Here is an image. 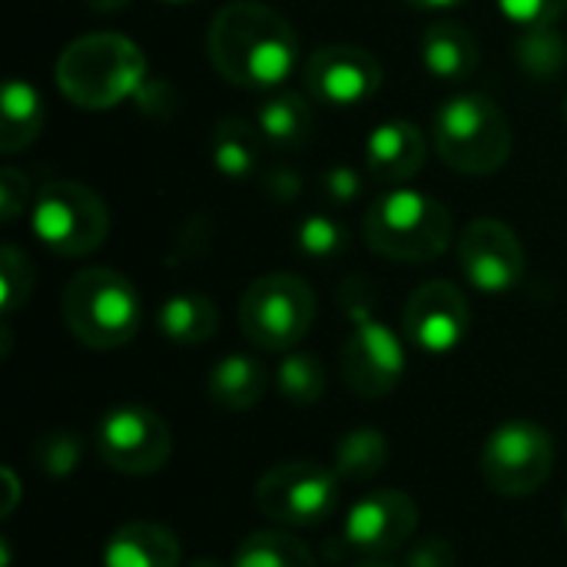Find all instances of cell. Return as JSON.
Wrapping results in <instances>:
<instances>
[{
	"mask_svg": "<svg viewBox=\"0 0 567 567\" xmlns=\"http://www.w3.org/2000/svg\"><path fill=\"white\" fill-rule=\"evenodd\" d=\"M206 53L233 86L272 90L296 70L299 37L276 7L259 0H229L209 20Z\"/></svg>",
	"mask_w": 567,
	"mask_h": 567,
	"instance_id": "1",
	"label": "cell"
},
{
	"mask_svg": "<svg viewBox=\"0 0 567 567\" xmlns=\"http://www.w3.org/2000/svg\"><path fill=\"white\" fill-rule=\"evenodd\" d=\"M146 83V56L123 33H86L63 47L56 86L80 110H113Z\"/></svg>",
	"mask_w": 567,
	"mask_h": 567,
	"instance_id": "2",
	"label": "cell"
},
{
	"mask_svg": "<svg viewBox=\"0 0 567 567\" xmlns=\"http://www.w3.org/2000/svg\"><path fill=\"white\" fill-rule=\"evenodd\" d=\"M339 302L352 319V336L342 346V379L359 399H385L405 375V349L399 336L375 316V292L362 276H349Z\"/></svg>",
	"mask_w": 567,
	"mask_h": 567,
	"instance_id": "3",
	"label": "cell"
},
{
	"mask_svg": "<svg viewBox=\"0 0 567 567\" xmlns=\"http://www.w3.org/2000/svg\"><path fill=\"white\" fill-rule=\"evenodd\" d=\"M512 123L485 93L449 96L432 120V143L445 166L465 176H492L512 156Z\"/></svg>",
	"mask_w": 567,
	"mask_h": 567,
	"instance_id": "4",
	"label": "cell"
},
{
	"mask_svg": "<svg viewBox=\"0 0 567 567\" xmlns=\"http://www.w3.org/2000/svg\"><path fill=\"white\" fill-rule=\"evenodd\" d=\"M365 243L392 262H429L452 246V213L429 193L392 186L365 213Z\"/></svg>",
	"mask_w": 567,
	"mask_h": 567,
	"instance_id": "5",
	"label": "cell"
},
{
	"mask_svg": "<svg viewBox=\"0 0 567 567\" xmlns=\"http://www.w3.org/2000/svg\"><path fill=\"white\" fill-rule=\"evenodd\" d=\"M63 322L86 349H123L140 332L136 286L106 266L83 269L63 289Z\"/></svg>",
	"mask_w": 567,
	"mask_h": 567,
	"instance_id": "6",
	"label": "cell"
},
{
	"mask_svg": "<svg viewBox=\"0 0 567 567\" xmlns=\"http://www.w3.org/2000/svg\"><path fill=\"white\" fill-rule=\"evenodd\" d=\"M316 322V292L296 272L259 276L239 302L243 336L266 352L296 349Z\"/></svg>",
	"mask_w": 567,
	"mask_h": 567,
	"instance_id": "7",
	"label": "cell"
},
{
	"mask_svg": "<svg viewBox=\"0 0 567 567\" xmlns=\"http://www.w3.org/2000/svg\"><path fill=\"white\" fill-rule=\"evenodd\" d=\"M33 236L56 256H90L110 236V209L83 183L56 179L40 186L30 213Z\"/></svg>",
	"mask_w": 567,
	"mask_h": 567,
	"instance_id": "8",
	"label": "cell"
},
{
	"mask_svg": "<svg viewBox=\"0 0 567 567\" xmlns=\"http://www.w3.org/2000/svg\"><path fill=\"white\" fill-rule=\"evenodd\" d=\"M555 468V439L548 429L528 419L498 425L482 449V482L502 498L535 495Z\"/></svg>",
	"mask_w": 567,
	"mask_h": 567,
	"instance_id": "9",
	"label": "cell"
},
{
	"mask_svg": "<svg viewBox=\"0 0 567 567\" xmlns=\"http://www.w3.org/2000/svg\"><path fill=\"white\" fill-rule=\"evenodd\" d=\"M339 475L319 462H282L256 482V508L289 528H312L339 512Z\"/></svg>",
	"mask_w": 567,
	"mask_h": 567,
	"instance_id": "10",
	"label": "cell"
},
{
	"mask_svg": "<svg viewBox=\"0 0 567 567\" xmlns=\"http://www.w3.org/2000/svg\"><path fill=\"white\" fill-rule=\"evenodd\" d=\"M96 452L106 468L133 478H146L166 468L173 455V435L163 415L146 405H116L96 425Z\"/></svg>",
	"mask_w": 567,
	"mask_h": 567,
	"instance_id": "11",
	"label": "cell"
},
{
	"mask_svg": "<svg viewBox=\"0 0 567 567\" xmlns=\"http://www.w3.org/2000/svg\"><path fill=\"white\" fill-rule=\"evenodd\" d=\"M302 76L312 103L329 110H355L382 90L385 70L365 47L329 43L309 53Z\"/></svg>",
	"mask_w": 567,
	"mask_h": 567,
	"instance_id": "12",
	"label": "cell"
},
{
	"mask_svg": "<svg viewBox=\"0 0 567 567\" xmlns=\"http://www.w3.org/2000/svg\"><path fill=\"white\" fill-rule=\"evenodd\" d=\"M458 262L472 289L505 296L525 279V246L518 233L492 216L468 223L458 239Z\"/></svg>",
	"mask_w": 567,
	"mask_h": 567,
	"instance_id": "13",
	"label": "cell"
},
{
	"mask_svg": "<svg viewBox=\"0 0 567 567\" xmlns=\"http://www.w3.org/2000/svg\"><path fill=\"white\" fill-rule=\"evenodd\" d=\"M415 528H419L415 502L399 488H375L346 512L342 538L362 558H392L412 542Z\"/></svg>",
	"mask_w": 567,
	"mask_h": 567,
	"instance_id": "14",
	"label": "cell"
},
{
	"mask_svg": "<svg viewBox=\"0 0 567 567\" xmlns=\"http://www.w3.org/2000/svg\"><path fill=\"white\" fill-rule=\"evenodd\" d=\"M402 326L415 349L429 355H445L465 342L472 329V309L455 282L432 279L409 296Z\"/></svg>",
	"mask_w": 567,
	"mask_h": 567,
	"instance_id": "15",
	"label": "cell"
},
{
	"mask_svg": "<svg viewBox=\"0 0 567 567\" xmlns=\"http://www.w3.org/2000/svg\"><path fill=\"white\" fill-rule=\"evenodd\" d=\"M365 166L382 186H405L425 166V133L412 120H385L365 140Z\"/></svg>",
	"mask_w": 567,
	"mask_h": 567,
	"instance_id": "16",
	"label": "cell"
},
{
	"mask_svg": "<svg viewBox=\"0 0 567 567\" xmlns=\"http://www.w3.org/2000/svg\"><path fill=\"white\" fill-rule=\"evenodd\" d=\"M422 66L442 83H465L482 66L478 37L455 20H439L422 33Z\"/></svg>",
	"mask_w": 567,
	"mask_h": 567,
	"instance_id": "17",
	"label": "cell"
},
{
	"mask_svg": "<svg viewBox=\"0 0 567 567\" xmlns=\"http://www.w3.org/2000/svg\"><path fill=\"white\" fill-rule=\"evenodd\" d=\"M179 538L159 522H126L103 548V567H179Z\"/></svg>",
	"mask_w": 567,
	"mask_h": 567,
	"instance_id": "18",
	"label": "cell"
},
{
	"mask_svg": "<svg viewBox=\"0 0 567 567\" xmlns=\"http://www.w3.org/2000/svg\"><path fill=\"white\" fill-rule=\"evenodd\" d=\"M269 389V372L256 355L246 352H229L223 355L209 375H206V392L213 399V405H219L223 412H249L262 402Z\"/></svg>",
	"mask_w": 567,
	"mask_h": 567,
	"instance_id": "19",
	"label": "cell"
},
{
	"mask_svg": "<svg viewBox=\"0 0 567 567\" xmlns=\"http://www.w3.org/2000/svg\"><path fill=\"white\" fill-rule=\"evenodd\" d=\"M43 120L47 110L37 86L20 76H10L0 93V153L13 156L27 150L43 133Z\"/></svg>",
	"mask_w": 567,
	"mask_h": 567,
	"instance_id": "20",
	"label": "cell"
},
{
	"mask_svg": "<svg viewBox=\"0 0 567 567\" xmlns=\"http://www.w3.org/2000/svg\"><path fill=\"white\" fill-rule=\"evenodd\" d=\"M156 329L176 346H203L219 329V309L203 292H176L159 306Z\"/></svg>",
	"mask_w": 567,
	"mask_h": 567,
	"instance_id": "21",
	"label": "cell"
},
{
	"mask_svg": "<svg viewBox=\"0 0 567 567\" xmlns=\"http://www.w3.org/2000/svg\"><path fill=\"white\" fill-rule=\"evenodd\" d=\"M256 126L262 130V136L282 150H299L312 140L316 130V113H312V96L302 93H279L272 100H266L256 113Z\"/></svg>",
	"mask_w": 567,
	"mask_h": 567,
	"instance_id": "22",
	"label": "cell"
},
{
	"mask_svg": "<svg viewBox=\"0 0 567 567\" xmlns=\"http://www.w3.org/2000/svg\"><path fill=\"white\" fill-rule=\"evenodd\" d=\"M262 130L252 126L243 116H223L213 130L209 150H213V163L226 179H246L249 173H256L259 156H262Z\"/></svg>",
	"mask_w": 567,
	"mask_h": 567,
	"instance_id": "23",
	"label": "cell"
},
{
	"mask_svg": "<svg viewBox=\"0 0 567 567\" xmlns=\"http://www.w3.org/2000/svg\"><path fill=\"white\" fill-rule=\"evenodd\" d=\"M389 465V439L379 429H352L332 449V472L342 482H369Z\"/></svg>",
	"mask_w": 567,
	"mask_h": 567,
	"instance_id": "24",
	"label": "cell"
},
{
	"mask_svg": "<svg viewBox=\"0 0 567 567\" xmlns=\"http://www.w3.org/2000/svg\"><path fill=\"white\" fill-rule=\"evenodd\" d=\"M229 567H319L312 551L286 532H252L239 542Z\"/></svg>",
	"mask_w": 567,
	"mask_h": 567,
	"instance_id": "25",
	"label": "cell"
},
{
	"mask_svg": "<svg viewBox=\"0 0 567 567\" xmlns=\"http://www.w3.org/2000/svg\"><path fill=\"white\" fill-rule=\"evenodd\" d=\"M276 389L292 405H316L326 395V365L312 352H289L276 369Z\"/></svg>",
	"mask_w": 567,
	"mask_h": 567,
	"instance_id": "26",
	"label": "cell"
},
{
	"mask_svg": "<svg viewBox=\"0 0 567 567\" xmlns=\"http://www.w3.org/2000/svg\"><path fill=\"white\" fill-rule=\"evenodd\" d=\"M518 63L532 76H551L567 66V40L555 27L522 30L518 40Z\"/></svg>",
	"mask_w": 567,
	"mask_h": 567,
	"instance_id": "27",
	"label": "cell"
},
{
	"mask_svg": "<svg viewBox=\"0 0 567 567\" xmlns=\"http://www.w3.org/2000/svg\"><path fill=\"white\" fill-rule=\"evenodd\" d=\"M296 246L302 249V256L329 262L339 259L349 249V229L326 213H312L296 226Z\"/></svg>",
	"mask_w": 567,
	"mask_h": 567,
	"instance_id": "28",
	"label": "cell"
},
{
	"mask_svg": "<svg viewBox=\"0 0 567 567\" xmlns=\"http://www.w3.org/2000/svg\"><path fill=\"white\" fill-rule=\"evenodd\" d=\"M33 292V262L17 246L0 249V309L13 316Z\"/></svg>",
	"mask_w": 567,
	"mask_h": 567,
	"instance_id": "29",
	"label": "cell"
},
{
	"mask_svg": "<svg viewBox=\"0 0 567 567\" xmlns=\"http://www.w3.org/2000/svg\"><path fill=\"white\" fill-rule=\"evenodd\" d=\"M33 468L47 478H63L70 475L80 458H83V445L76 435L70 432H47L33 442Z\"/></svg>",
	"mask_w": 567,
	"mask_h": 567,
	"instance_id": "30",
	"label": "cell"
},
{
	"mask_svg": "<svg viewBox=\"0 0 567 567\" xmlns=\"http://www.w3.org/2000/svg\"><path fill=\"white\" fill-rule=\"evenodd\" d=\"M498 10L522 30H542L565 17L567 0H498Z\"/></svg>",
	"mask_w": 567,
	"mask_h": 567,
	"instance_id": "31",
	"label": "cell"
},
{
	"mask_svg": "<svg viewBox=\"0 0 567 567\" xmlns=\"http://www.w3.org/2000/svg\"><path fill=\"white\" fill-rule=\"evenodd\" d=\"M399 565L402 567H455L458 565V558H455L452 542H445V538H425V542L405 545V548H402Z\"/></svg>",
	"mask_w": 567,
	"mask_h": 567,
	"instance_id": "32",
	"label": "cell"
},
{
	"mask_svg": "<svg viewBox=\"0 0 567 567\" xmlns=\"http://www.w3.org/2000/svg\"><path fill=\"white\" fill-rule=\"evenodd\" d=\"M27 203H30V179L20 169L7 166L0 173V216H3V223H17L20 213H27Z\"/></svg>",
	"mask_w": 567,
	"mask_h": 567,
	"instance_id": "33",
	"label": "cell"
},
{
	"mask_svg": "<svg viewBox=\"0 0 567 567\" xmlns=\"http://www.w3.org/2000/svg\"><path fill=\"white\" fill-rule=\"evenodd\" d=\"M322 193L336 206H346V203H352L362 193V179H359V173L352 166H329L322 173Z\"/></svg>",
	"mask_w": 567,
	"mask_h": 567,
	"instance_id": "34",
	"label": "cell"
},
{
	"mask_svg": "<svg viewBox=\"0 0 567 567\" xmlns=\"http://www.w3.org/2000/svg\"><path fill=\"white\" fill-rule=\"evenodd\" d=\"M302 179L296 176V173H289V169H272L269 176H266V189L276 196V199H296L302 189Z\"/></svg>",
	"mask_w": 567,
	"mask_h": 567,
	"instance_id": "35",
	"label": "cell"
},
{
	"mask_svg": "<svg viewBox=\"0 0 567 567\" xmlns=\"http://www.w3.org/2000/svg\"><path fill=\"white\" fill-rule=\"evenodd\" d=\"M415 10H452V7H465L468 0H405Z\"/></svg>",
	"mask_w": 567,
	"mask_h": 567,
	"instance_id": "36",
	"label": "cell"
},
{
	"mask_svg": "<svg viewBox=\"0 0 567 567\" xmlns=\"http://www.w3.org/2000/svg\"><path fill=\"white\" fill-rule=\"evenodd\" d=\"M90 10H96V13H116V10H123L130 0H83Z\"/></svg>",
	"mask_w": 567,
	"mask_h": 567,
	"instance_id": "37",
	"label": "cell"
},
{
	"mask_svg": "<svg viewBox=\"0 0 567 567\" xmlns=\"http://www.w3.org/2000/svg\"><path fill=\"white\" fill-rule=\"evenodd\" d=\"M352 567H402L395 558H362V561H355Z\"/></svg>",
	"mask_w": 567,
	"mask_h": 567,
	"instance_id": "38",
	"label": "cell"
},
{
	"mask_svg": "<svg viewBox=\"0 0 567 567\" xmlns=\"http://www.w3.org/2000/svg\"><path fill=\"white\" fill-rule=\"evenodd\" d=\"M186 567H226V565H219V561H209V558H196V561H189Z\"/></svg>",
	"mask_w": 567,
	"mask_h": 567,
	"instance_id": "39",
	"label": "cell"
},
{
	"mask_svg": "<svg viewBox=\"0 0 567 567\" xmlns=\"http://www.w3.org/2000/svg\"><path fill=\"white\" fill-rule=\"evenodd\" d=\"M163 3H173V7H183V3H196V0H163Z\"/></svg>",
	"mask_w": 567,
	"mask_h": 567,
	"instance_id": "40",
	"label": "cell"
},
{
	"mask_svg": "<svg viewBox=\"0 0 567 567\" xmlns=\"http://www.w3.org/2000/svg\"><path fill=\"white\" fill-rule=\"evenodd\" d=\"M565 120H567V96H565Z\"/></svg>",
	"mask_w": 567,
	"mask_h": 567,
	"instance_id": "41",
	"label": "cell"
}]
</instances>
